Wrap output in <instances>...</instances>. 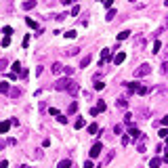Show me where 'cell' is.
<instances>
[{"mask_svg": "<svg viewBox=\"0 0 168 168\" xmlns=\"http://www.w3.org/2000/svg\"><path fill=\"white\" fill-rule=\"evenodd\" d=\"M160 164H162V160H160V158H153V160L149 162V166H151V168H160Z\"/></svg>", "mask_w": 168, "mask_h": 168, "instance_id": "cell-23", "label": "cell"}, {"mask_svg": "<svg viewBox=\"0 0 168 168\" xmlns=\"http://www.w3.org/2000/svg\"><path fill=\"white\" fill-rule=\"evenodd\" d=\"M2 34H4V36H11V34H13V28H8V25H6V28H2Z\"/></svg>", "mask_w": 168, "mask_h": 168, "instance_id": "cell-32", "label": "cell"}, {"mask_svg": "<svg viewBox=\"0 0 168 168\" xmlns=\"http://www.w3.org/2000/svg\"><path fill=\"white\" fill-rule=\"evenodd\" d=\"M30 46V34H25V38H23V48H28Z\"/></svg>", "mask_w": 168, "mask_h": 168, "instance_id": "cell-35", "label": "cell"}, {"mask_svg": "<svg viewBox=\"0 0 168 168\" xmlns=\"http://www.w3.org/2000/svg\"><path fill=\"white\" fill-rule=\"evenodd\" d=\"M93 168H103V166H101V164H99V166H93Z\"/></svg>", "mask_w": 168, "mask_h": 168, "instance_id": "cell-56", "label": "cell"}, {"mask_svg": "<svg viewBox=\"0 0 168 168\" xmlns=\"http://www.w3.org/2000/svg\"><path fill=\"white\" fill-rule=\"evenodd\" d=\"M84 168H93V160H86L84 162Z\"/></svg>", "mask_w": 168, "mask_h": 168, "instance_id": "cell-49", "label": "cell"}, {"mask_svg": "<svg viewBox=\"0 0 168 168\" xmlns=\"http://www.w3.org/2000/svg\"><path fill=\"white\" fill-rule=\"evenodd\" d=\"M109 59H111V50H109V48H103V50H101V59H99V67H103Z\"/></svg>", "mask_w": 168, "mask_h": 168, "instance_id": "cell-4", "label": "cell"}, {"mask_svg": "<svg viewBox=\"0 0 168 168\" xmlns=\"http://www.w3.org/2000/svg\"><path fill=\"white\" fill-rule=\"evenodd\" d=\"M25 23H28V25H30V28H32V30H40V28H38V23H36V21H34V19H32V17H25Z\"/></svg>", "mask_w": 168, "mask_h": 168, "instance_id": "cell-12", "label": "cell"}, {"mask_svg": "<svg viewBox=\"0 0 168 168\" xmlns=\"http://www.w3.org/2000/svg\"><path fill=\"white\" fill-rule=\"evenodd\" d=\"M50 72H53V74H61V72H63V65H61V63H53Z\"/></svg>", "mask_w": 168, "mask_h": 168, "instance_id": "cell-13", "label": "cell"}, {"mask_svg": "<svg viewBox=\"0 0 168 168\" xmlns=\"http://www.w3.org/2000/svg\"><path fill=\"white\" fill-rule=\"evenodd\" d=\"M11 120H4V122H0V135H4V132H8V128H11Z\"/></svg>", "mask_w": 168, "mask_h": 168, "instance_id": "cell-6", "label": "cell"}, {"mask_svg": "<svg viewBox=\"0 0 168 168\" xmlns=\"http://www.w3.org/2000/svg\"><path fill=\"white\" fill-rule=\"evenodd\" d=\"M57 120H59V124H67V116H63V113H59Z\"/></svg>", "mask_w": 168, "mask_h": 168, "instance_id": "cell-29", "label": "cell"}, {"mask_svg": "<svg viewBox=\"0 0 168 168\" xmlns=\"http://www.w3.org/2000/svg\"><path fill=\"white\" fill-rule=\"evenodd\" d=\"M78 13H80V6H78V4H76V6H74V8H72V15H74V17H76V15H78Z\"/></svg>", "mask_w": 168, "mask_h": 168, "instance_id": "cell-44", "label": "cell"}, {"mask_svg": "<svg viewBox=\"0 0 168 168\" xmlns=\"http://www.w3.org/2000/svg\"><path fill=\"white\" fill-rule=\"evenodd\" d=\"M34 158H36V160H40V158H42V151H40V149H34V153H32Z\"/></svg>", "mask_w": 168, "mask_h": 168, "instance_id": "cell-39", "label": "cell"}, {"mask_svg": "<svg viewBox=\"0 0 168 168\" xmlns=\"http://www.w3.org/2000/svg\"><path fill=\"white\" fill-rule=\"evenodd\" d=\"M164 6H168V0H164Z\"/></svg>", "mask_w": 168, "mask_h": 168, "instance_id": "cell-55", "label": "cell"}, {"mask_svg": "<svg viewBox=\"0 0 168 168\" xmlns=\"http://www.w3.org/2000/svg\"><path fill=\"white\" fill-rule=\"evenodd\" d=\"M113 156H116V153H113V151H107V156H105V162H103L101 166H105V164H109V162L113 160Z\"/></svg>", "mask_w": 168, "mask_h": 168, "instance_id": "cell-25", "label": "cell"}, {"mask_svg": "<svg viewBox=\"0 0 168 168\" xmlns=\"http://www.w3.org/2000/svg\"><path fill=\"white\" fill-rule=\"evenodd\" d=\"M128 36H130V32H128V30H124V32H120V34H118V42H122V40H126Z\"/></svg>", "mask_w": 168, "mask_h": 168, "instance_id": "cell-19", "label": "cell"}, {"mask_svg": "<svg viewBox=\"0 0 168 168\" xmlns=\"http://www.w3.org/2000/svg\"><path fill=\"white\" fill-rule=\"evenodd\" d=\"M97 2H105V0H97Z\"/></svg>", "mask_w": 168, "mask_h": 168, "instance_id": "cell-57", "label": "cell"}, {"mask_svg": "<svg viewBox=\"0 0 168 168\" xmlns=\"http://www.w3.org/2000/svg\"><path fill=\"white\" fill-rule=\"evenodd\" d=\"M6 65H8V61L2 57V59H0V72H4V69H6Z\"/></svg>", "mask_w": 168, "mask_h": 168, "instance_id": "cell-28", "label": "cell"}, {"mask_svg": "<svg viewBox=\"0 0 168 168\" xmlns=\"http://www.w3.org/2000/svg\"><path fill=\"white\" fill-rule=\"evenodd\" d=\"M124 86L128 88V93H137V86H139V84H135V82H124Z\"/></svg>", "mask_w": 168, "mask_h": 168, "instance_id": "cell-16", "label": "cell"}, {"mask_svg": "<svg viewBox=\"0 0 168 168\" xmlns=\"http://www.w3.org/2000/svg\"><path fill=\"white\" fill-rule=\"evenodd\" d=\"M34 6H36V0H25V2H23L25 11H30V8H34Z\"/></svg>", "mask_w": 168, "mask_h": 168, "instance_id": "cell-17", "label": "cell"}, {"mask_svg": "<svg viewBox=\"0 0 168 168\" xmlns=\"http://www.w3.org/2000/svg\"><path fill=\"white\" fill-rule=\"evenodd\" d=\"M63 74L65 76H72L74 74V67H63Z\"/></svg>", "mask_w": 168, "mask_h": 168, "instance_id": "cell-38", "label": "cell"}, {"mask_svg": "<svg viewBox=\"0 0 168 168\" xmlns=\"http://www.w3.org/2000/svg\"><path fill=\"white\" fill-rule=\"evenodd\" d=\"M8 95H11L13 99H17V97H21V91H19V88H17V86H13L11 91H8Z\"/></svg>", "mask_w": 168, "mask_h": 168, "instance_id": "cell-15", "label": "cell"}, {"mask_svg": "<svg viewBox=\"0 0 168 168\" xmlns=\"http://www.w3.org/2000/svg\"><path fill=\"white\" fill-rule=\"evenodd\" d=\"M162 124H164V126H168V116H166V118H162Z\"/></svg>", "mask_w": 168, "mask_h": 168, "instance_id": "cell-52", "label": "cell"}, {"mask_svg": "<svg viewBox=\"0 0 168 168\" xmlns=\"http://www.w3.org/2000/svg\"><path fill=\"white\" fill-rule=\"evenodd\" d=\"M69 95H72V97H76L78 93H80V84H78V82H74L72 86H69V91H67Z\"/></svg>", "mask_w": 168, "mask_h": 168, "instance_id": "cell-8", "label": "cell"}, {"mask_svg": "<svg viewBox=\"0 0 168 168\" xmlns=\"http://www.w3.org/2000/svg\"><path fill=\"white\" fill-rule=\"evenodd\" d=\"M72 2H76V0H61V4H63V6H67V4H72Z\"/></svg>", "mask_w": 168, "mask_h": 168, "instance_id": "cell-48", "label": "cell"}, {"mask_svg": "<svg viewBox=\"0 0 168 168\" xmlns=\"http://www.w3.org/2000/svg\"><path fill=\"white\" fill-rule=\"evenodd\" d=\"M130 2H135V0H130Z\"/></svg>", "mask_w": 168, "mask_h": 168, "instance_id": "cell-59", "label": "cell"}, {"mask_svg": "<svg viewBox=\"0 0 168 168\" xmlns=\"http://www.w3.org/2000/svg\"><path fill=\"white\" fill-rule=\"evenodd\" d=\"M116 15H118V11H116V8H109V11H107V17H105V19H107V21H111Z\"/></svg>", "mask_w": 168, "mask_h": 168, "instance_id": "cell-22", "label": "cell"}, {"mask_svg": "<svg viewBox=\"0 0 168 168\" xmlns=\"http://www.w3.org/2000/svg\"><path fill=\"white\" fill-rule=\"evenodd\" d=\"M78 53H80V48H78V46H72V48H67V50H65V55L74 57V55H78Z\"/></svg>", "mask_w": 168, "mask_h": 168, "instance_id": "cell-18", "label": "cell"}, {"mask_svg": "<svg viewBox=\"0 0 168 168\" xmlns=\"http://www.w3.org/2000/svg\"><path fill=\"white\" fill-rule=\"evenodd\" d=\"M116 105H118V107H122V109H126V107H128V101L124 99V97H120V99L116 101Z\"/></svg>", "mask_w": 168, "mask_h": 168, "instance_id": "cell-14", "label": "cell"}, {"mask_svg": "<svg viewBox=\"0 0 168 168\" xmlns=\"http://www.w3.org/2000/svg\"><path fill=\"white\" fill-rule=\"evenodd\" d=\"M76 111H78V103L72 101V103H69V107H67V116H72V113H76Z\"/></svg>", "mask_w": 168, "mask_h": 168, "instance_id": "cell-11", "label": "cell"}, {"mask_svg": "<svg viewBox=\"0 0 168 168\" xmlns=\"http://www.w3.org/2000/svg\"><path fill=\"white\" fill-rule=\"evenodd\" d=\"M147 93H149V86H141V84L137 86V95H147Z\"/></svg>", "mask_w": 168, "mask_h": 168, "instance_id": "cell-20", "label": "cell"}, {"mask_svg": "<svg viewBox=\"0 0 168 168\" xmlns=\"http://www.w3.org/2000/svg\"><path fill=\"white\" fill-rule=\"evenodd\" d=\"M19 168H30V166H28V164H23V166H19Z\"/></svg>", "mask_w": 168, "mask_h": 168, "instance_id": "cell-54", "label": "cell"}, {"mask_svg": "<svg viewBox=\"0 0 168 168\" xmlns=\"http://www.w3.org/2000/svg\"><path fill=\"white\" fill-rule=\"evenodd\" d=\"M124 122H126V124H130V122H132V113H126V116H124Z\"/></svg>", "mask_w": 168, "mask_h": 168, "instance_id": "cell-41", "label": "cell"}, {"mask_svg": "<svg viewBox=\"0 0 168 168\" xmlns=\"http://www.w3.org/2000/svg\"><path fill=\"white\" fill-rule=\"evenodd\" d=\"M103 4H105V6H107V8H111V6H113V0H105V2H103Z\"/></svg>", "mask_w": 168, "mask_h": 168, "instance_id": "cell-47", "label": "cell"}, {"mask_svg": "<svg viewBox=\"0 0 168 168\" xmlns=\"http://www.w3.org/2000/svg\"><path fill=\"white\" fill-rule=\"evenodd\" d=\"M57 168H72V162H69V160H61L57 164Z\"/></svg>", "mask_w": 168, "mask_h": 168, "instance_id": "cell-21", "label": "cell"}, {"mask_svg": "<svg viewBox=\"0 0 168 168\" xmlns=\"http://www.w3.org/2000/svg\"><path fill=\"white\" fill-rule=\"evenodd\" d=\"M101 151H103V145H101V143H95V145L91 147V151H88V156H91V160H95V158H99V156H101Z\"/></svg>", "mask_w": 168, "mask_h": 168, "instance_id": "cell-3", "label": "cell"}, {"mask_svg": "<svg viewBox=\"0 0 168 168\" xmlns=\"http://www.w3.org/2000/svg\"><path fill=\"white\" fill-rule=\"evenodd\" d=\"M128 135H130V139H132V141H137V139L141 137V130H139L135 124H132V122L128 124Z\"/></svg>", "mask_w": 168, "mask_h": 168, "instance_id": "cell-5", "label": "cell"}, {"mask_svg": "<svg viewBox=\"0 0 168 168\" xmlns=\"http://www.w3.org/2000/svg\"><path fill=\"white\" fill-rule=\"evenodd\" d=\"M124 59H126V55H124V53H116V55H113V63H116V65H120V63H124Z\"/></svg>", "mask_w": 168, "mask_h": 168, "instance_id": "cell-7", "label": "cell"}, {"mask_svg": "<svg viewBox=\"0 0 168 168\" xmlns=\"http://www.w3.org/2000/svg\"><path fill=\"white\" fill-rule=\"evenodd\" d=\"M48 113H50V116H59V109H55V107H50V109H48Z\"/></svg>", "mask_w": 168, "mask_h": 168, "instance_id": "cell-43", "label": "cell"}, {"mask_svg": "<svg viewBox=\"0 0 168 168\" xmlns=\"http://www.w3.org/2000/svg\"><path fill=\"white\" fill-rule=\"evenodd\" d=\"M8 44H11V36H4V38H2V46L6 48V46H8Z\"/></svg>", "mask_w": 168, "mask_h": 168, "instance_id": "cell-34", "label": "cell"}, {"mask_svg": "<svg viewBox=\"0 0 168 168\" xmlns=\"http://www.w3.org/2000/svg\"><path fill=\"white\" fill-rule=\"evenodd\" d=\"M65 17H67L65 13H61V15H55V19H57V21H63V19H65Z\"/></svg>", "mask_w": 168, "mask_h": 168, "instance_id": "cell-42", "label": "cell"}, {"mask_svg": "<svg viewBox=\"0 0 168 168\" xmlns=\"http://www.w3.org/2000/svg\"><path fill=\"white\" fill-rule=\"evenodd\" d=\"M147 74H151V65H149V63H143V65H139L135 69V78H143Z\"/></svg>", "mask_w": 168, "mask_h": 168, "instance_id": "cell-2", "label": "cell"}, {"mask_svg": "<svg viewBox=\"0 0 168 168\" xmlns=\"http://www.w3.org/2000/svg\"><path fill=\"white\" fill-rule=\"evenodd\" d=\"M8 91H11V84L8 82H0V95H8Z\"/></svg>", "mask_w": 168, "mask_h": 168, "instance_id": "cell-9", "label": "cell"}, {"mask_svg": "<svg viewBox=\"0 0 168 168\" xmlns=\"http://www.w3.org/2000/svg\"><path fill=\"white\" fill-rule=\"evenodd\" d=\"M93 86H95V91H101L105 84H103V82H99V80H95V84H93Z\"/></svg>", "mask_w": 168, "mask_h": 168, "instance_id": "cell-33", "label": "cell"}, {"mask_svg": "<svg viewBox=\"0 0 168 168\" xmlns=\"http://www.w3.org/2000/svg\"><path fill=\"white\" fill-rule=\"evenodd\" d=\"M11 69H13V74L17 76V74H21V69H23V67H21V63H19V61H15V63L11 65Z\"/></svg>", "mask_w": 168, "mask_h": 168, "instance_id": "cell-10", "label": "cell"}, {"mask_svg": "<svg viewBox=\"0 0 168 168\" xmlns=\"http://www.w3.org/2000/svg\"><path fill=\"white\" fill-rule=\"evenodd\" d=\"M113 132H116V135H122V124H116V126H113Z\"/></svg>", "mask_w": 168, "mask_h": 168, "instance_id": "cell-40", "label": "cell"}, {"mask_svg": "<svg viewBox=\"0 0 168 168\" xmlns=\"http://www.w3.org/2000/svg\"><path fill=\"white\" fill-rule=\"evenodd\" d=\"M6 166H8V162H6V160H2V162H0V168H6Z\"/></svg>", "mask_w": 168, "mask_h": 168, "instance_id": "cell-51", "label": "cell"}, {"mask_svg": "<svg viewBox=\"0 0 168 168\" xmlns=\"http://www.w3.org/2000/svg\"><path fill=\"white\" fill-rule=\"evenodd\" d=\"M160 137H162V139H166V137H168V130H166V128H162V130H160Z\"/></svg>", "mask_w": 168, "mask_h": 168, "instance_id": "cell-45", "label": "cell"}, {"mask_svg": "<svg viewBox=\"0 0 168 168\" xmlns=\"http://www.w3.org/2000/svg\"><path fill=\"white\" fill-rule=\"evenodd\" d=\"M74 126H76V128H82V126H84V120H82V118H78V120L74 122Z\"/></svg>", "mask_w": 168, "mask_h": 168, "instance_id": "cell-31", "label": "cell"}, {"mask_svg": "<svg viewBox=\"0 0 168 168\" xmlns=\"http://www.w3.org/2000/svg\"><path fill=\"white\" fill-rule=\"evenodd\" d=\"M162 74L168 76V61H164V63H162Z\"/></svg>", "mask_w": 168, "mask_h": 168, "instance_id": "cell-36", "label": "cell"}, {"mask_svg": "<svg viewBox=\"0 0 168 168\" xmlns=\"http://www.w3.org/2000/svg\"><path fill=\"white\" fill-rule=\"evenodd\" d=\"M166 143H168V137H166Z\"/></svg>", "mask_w": 168, "mask_h": 168, "instance_id": "cell-58", "label": "cell"}, {"mask_svg": "<svg viewBox=\"0 0 168 168\" xmlns=\"http://www.w3.org/2000/svg\"><path fill=\"white\" fill-rule=\"evenodd\" d=\"M97 132H99V126H97V124H91V126H88V135H97Z\"/></svg>", "mask_w": 168, "mask_h": 168, "instance_id": "cell-26", "label": "cell"}, {"mask_svg": "<svg viewBox=\"0 0 168 168\" xmlns=\"http://www.w3.org/2000/svg\"><path fill=\"white\" fill-rule=\"evenodd\" d=\"M128 141H130V137L124 135V137H122V145H128Z\"/></svg>", "mask_w": 168, "mask_h": 168, "instance_id": "cell-46", "label": "cell"}, {"mask_svg": "<svg viewBox=\"0 0 168 168\" xmlns=\"http://www.w3.org/2000/svg\"><path fill=\"white\" fill-rule=\"evenodd\" d=\"M72 84H74V80H69V78H59V80L55 82V88L59 93H65V91H69Z\"/></svg>", "mask_w": 168, "mask_h": 168, "instance_id": "cell-1", "label": "cell"}, {"mask_svg": "<svg viewBox=\"0 0 168 168\" xmlns=\"http://www.w3.org/2000/svg\"><path fill=\"white\" fill-rule=\"evenodd\" d=\"M164 162H168V149H166V156H164Z\"/></svg>", "mask_w": 168, "mask_h": 168, "instance_id": "cell-53", "label": "cell"}, {"mask_svg": "<svg viewBox=\"0 0 168 168\" xmlns=\"http://www.w3.org/2000/svg\"><path fill=\"white\" fill-rule=\"evenodd\" d=\"M88 63H91V55H84V57H82V61H80V67H86Z\"/></svg>", "mask_w": 168, "mask_h": 168, "instance_id": "cell-24", "label": "cell"}, {"mask_svg": "<svg viewBox=\"0 0 168 168\" xmlns=\"http://www.w3.org/2000/svg\"><path fill=\"white\" fill-rule=\"evenodd\" d=\"M97 109H99V111H105V109H107V105H105V101H99V103H97Z\"/></svg>", "mask_w": 168, "mask_h": 168, "instance_id": "cell-30", "label": "cell"}, {"mask_svg": "<svg viewBox=\"0 0 168 168\" xmlns=\"http://www.w3.org/2000/svg\"><path fill=\"white\" fill-rule=\"evenodd\" d=\"M160 48H162V42H160V40H156V42H153V50H151V53H160Z\"/></svg>", "mask_w": 168, "mask_h": 168, "instance_id": "cell-27", "label": "cell"}, {"mask_svg": "<svg viewBox=\"0 0 168 168\" xmlns=\"http://www.w3.org/2000/svg\"><path fill=\"white\" fill-rule=\"evenodd\" d=\"M4 147H6V141H2V139H0V151H2Z\"/></svg>", "mask_w": 168, "mask_h": 168, "instance_id": "cell-50", "label": "cell"}, {"mask_svg": "<svg viewBox=\"0 0 168 168\" xmlns=\"http://www.w3.org/2000/svg\"><path fill=\"white\" fill-rule=\"evenodd\" d=\"M63 36H65V38H76V32H74V30H69V32L63 34Z\"/></svg>", "mask_w": 168, "mask_h": 168, "instance_id": "cell-37", "label": "cell"}]
</instances>
